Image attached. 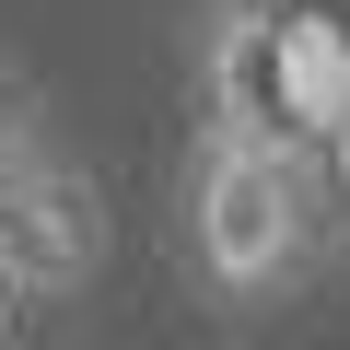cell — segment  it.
Masks as SVG:
<instances>
[{"label": "cell", "mask_w": 350, "mask_h": 350, "mask_svg": "<svg viewBox=\"0 0 350 350\" xmlns=\"http://www.w3.org/2000/svg\"><path fill=\"white\" fill-rule=\"evenodd\" d=\"M187 245L211 292H269L304 257V187L257 129H211L187 163Z\"/></svg>", "instance_id": "1"}, {"label": "cell", "mask_w": 350, "mask_h": 350, "mask_svg": "<svg viewBox=\"0 0 350 350\" xmlns=\"http://www.w3.org/2000/svg\"><path fill=\"white\" fill-rule=\"evenodd\" d=\"M327 129H338V175H350V94H338V117H327Z\"/></svg>", "instance_id": "2"}]
</instances>
